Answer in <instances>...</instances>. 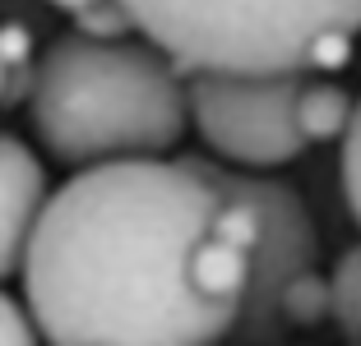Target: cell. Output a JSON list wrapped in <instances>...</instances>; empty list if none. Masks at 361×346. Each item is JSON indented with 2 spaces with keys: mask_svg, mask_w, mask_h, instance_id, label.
I'll list each match as a JSON object with an SVG mask.
<instances>
[{
  "mask_svg": "<svg viewBox=\"0 0 361 346\" xmlns=\"http://www.w3.org/2000/svg\"><path fill=\"white\" fill-rule=\"evenodd\" d=\"M343 199L352 222L361 226V97L352 102V120L343 129Z\"/></svg>",
  "mask_w": 361,
  "mask_h": 346,
  "instance_id": "obj_11",
  "label": "cell"
},
{
  "mask_svg": "<svg viewBox=\"0 0 361 346\" xmlns=\"http://www.w3.org/2000/svg\"><path fill=\"white\" fill-rule=\"evenodd\" d=\"M144 42L190 70H306L329 32H361V0H121Z\"/></svg>",
  "mask_w": 361,
  "mask_h": 346,
  "instance_id": "obj_3",
  "label": "cell"
},
{
  "mask_svg": "<svg viewBox=\"0 0 361 346\" xmlns=\"http://www.w3.org/2000/svg\"><path fill=\"white\" fill-rule=\"evenodd\" d=\"M32 129L61 167L171 153L190 125L185 74L126 37L61 32L32 65Z\"/></svg>",
  "mask_w": 361,
  "mask_h": 346,
  "instance_id": "obj_2",
  "label": "cell"
},
{
  "mask_svg": "<svg viewBox=\"0 0 361 346\" xmlns=\"http://www.w3.org/2000/svg\"><path fill=\"white\" fill-rule=\"evenodd\" d=\"M0 93H5V65H0Z\"/></svg>",
  "mask_w": 361,
  "mask_h": 346,
  "instance_id": "obj_14",
  "label": "cell"
},
{
  "mask_svg": "<svg viewBox=\"0 0 361 346\" xmlns=\"http://www.w3.org/2000/svg\"><path fill=\"white\" fill-rule=\"evenodd\" d=\"M0 342H37V323L14 295L0 291Z\"/></svg>",
  "mask_w": 361,
  "mask_h": 346,
  "instance_id": "obj_12",
  "label": "cell"
},
{
  "mask_svg": "<svg viewBox=\"0 0 361 346\" xmlns=\"http://www.w3.org/2000/svg\"><path fill=\"white\" fill-rule=\"evenodd\" d=\"M213 171L259 217V250L250 259V282H245V300H241V314H236L232 333L250 337V342H269V337L283 333V323H278V291L297 273L315 268V254H319L315 222H310L306 203H301V194L292 185H278V180L259 176V171L227 167V162H213Z\"/></svg>",
  "mask_w": 361,
  "mask_h": 346,
  "instance_id": "obj_5",
  "label": "cell"
},
{
  "mask_svg": "<svg viewBox=\"0 0 361 346\" xmlns=\"http://www.w3.org/2000/svg\"><path fill=\"white\" fill-rule=\"evenodd\" d=\"M352 120V97L338 84H319V79H301L297 88V129L306 143H329L343 139Z\"/></svg>",
  "mask_w": 361,
  "mask_h": 346,
  "instance_id": "obj_7",
  "label": "cell"
},
{
  "mask_svg": "<svg viewBox=\"0 0 361 346\" xmlns=\"http://www.w3.org/2000/svg\"><path fill=\"white\" fill-rule=\"evenodd\" d=\"M329 319V282L306 268L278 291V323L283 328H315Z\"/></svg>",
  "mask_w": 361,
  "mask_h": 346,
  "instance_id": "obj_8",
  "label": "cell"
},
{
  "mask_svg": "<svg viewBox=\"0 0 361 346\" xmlns=\"http://www.w3.org/2000/svg\"><path fill=\"white\" fill-rule=\"evenodd\" d=\"M259 250L209 158H111L47 194L19 277L47 342H218Z\"/></svg>",
  "mask_w": 361,
  "mask_h": 346,
  "instance_id": "obj_1",
  "label": "cell"
},
{
  "mask_svg": "<svg viewBox=\"0 0 361 346\" xmlns=\"http://www.w3.org/2000/svg\"><path fill=\"white\" fill-rule=\"evenodd\" d=\"M28 46H32V37L19 28V23H5V28H0V65H5V70L28 65Z\"/></svg>",
  "mask_w": 361,
  "mask_h": 346,
  "instance_id": "obj_13",
  "label": "cell"
},
{
  "mask_svg": "<svg viewBox=\"0 0 361 346\" xmlns=\"http://www.w3.org/2000/svg\"><path fill=\"white\" fill-rule=\"evenodd\" d=\"M329 319L348 342H361V245H352L329 277Z\"/></svg>",
  "mask_w": 361,
  "mask_h": 346,
  "instance_id": "obj_9",
  "label": "cell"
},
{
  "mask_svg": "<svg viewBox=\"0 0 361 346\" xmlns=\"http://www.w3.org/2000/svg\"><path fill=\"white\" fill-rule=\"evenodd\" d=\"M301 79L306 70H190L185 106L200 139L227 167H287L310 148L297 129Z\"/></svg>",
  "mask_w": 361,
  "mask_h": 346,
  "instance_id": "obj_4",
  "label": "cell"
},
{
  "mask_svg": "<svg viewBox=\"0 0 361 346\" xmlns=\"http://www.w3.org/2000/svg\"><path fill=\"white\" fill-rule=\"evenodd\" d=\"M51 5L70 14L75 28L88 32V37H130L135 32L121 0H51Z\"/></svg>",
  "mask_w": 361,
  "mask_h": 346,
  "instance_id": "obj_10",
  "label": "cell"
},
{
  "mask_svg": "<svg viewBox=\"0 0 361 346\" xmlns=\"http://www.w3.org/2000/svg\"><path fill=\"white\" fill-rule=\"evenodd\" d=\"M47 203V171L28 143L0 129V282L19 273L32 222Z\"/></svg>",
  "mask_w": 361,
  "mask_h": 346,
  "instance_id": "obj_6",
  "label": "cell"
}]
</instances>
